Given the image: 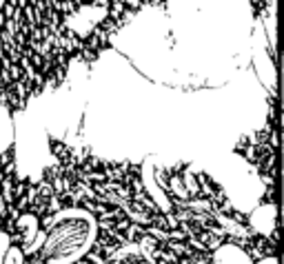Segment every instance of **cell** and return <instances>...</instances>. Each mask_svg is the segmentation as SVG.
I'll return each instance as SVG.
<instances>
[{
  "instance_id": "cell-2",
  "label": "cell",
  "mask_w": 284,
  "mask_h": 264,
  "mask_svg": "<svg viewBox=\"0 0 284 264\" xmlns=\"http://www.w3.org/2000/svg\"><path fill=\"white\" fill-rule=\"evenodd\" d=\"M153 180L167 198V222L193 246L218 253L224 246L244 251L251 264L277 257V229L260 233L249 213L233 206L224 186L193 162L153 167Z\"/></svg>"
},
{
  "instance_id": "cell-1",
  "label": "cell",
  "mask_w": 284,
  "mask_h": 264,
  "mask_svg": "<svg viewBox=\"0 0 284 264\" xmlns=\"http://www.w3.org/2000/svg\"><path fill=\"white\" fill-rule=\"evenodd\" d=\"M54 164L43 169L40 182L58 217L67 211L89 213L96 229L125 240H142L147 233H171L164 209L144 184V160H107L89 147H74L49 133Z\"/></svg>"
},
{
  "instance_id": "cell-3",
  "label": "cell",
  "mask_w": 284,
  "mask_h": 264,
  "mask_svg": "<svg viewBox=\"0 0 284 264\" xmlns=\"http://www.w3.org/2000/svg\"><path fill=\"white\" fill-rule=\"evenodd\" d=\"M280 100L277 89H271V109L266 124L260 131L242 136L233 144V153L240 155L257 173L264 184V198L260 204H271L277 211V158H280Z\"/></svg>"
},
{
  "instance_id": "cell-4",
  "label": "cell",
  "mask_w": 284,
  "mask_h": 264,
  "mask_svg": "<svg viewBox=\"0 0 284 264\" xmlns=\"http://www.w3.org/2000/svg\"><path fill=\"white\" fill-rule=\"evenodd\" d=\"M251 5V16L253 20H262L264 16L271 14L273 5H275V0H249Z\"/></svg>"
}]
</instances>
